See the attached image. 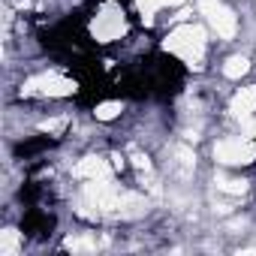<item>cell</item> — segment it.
Segmentation results:
<instances>
[{"instance_id":"obj_10","label":"cell","mask_w":256,"mask_h":256,"mask_svg":"<svg viewBox=\"0 0 256 256\" xmlns=\"http://www.w3.org/2000/svg\"><path fill=\"white\" fill-rule=\"evenodd\" d=\"M214 184H217V190L232 193V196H244L247 193V181H238V178H217Z\"/></svg>"},{"instance_id":"obj_12","label":"cell","mask_w":256,"mask_h":256,"mask_svg":"<svg viewBox=\"0 0 256 256\" xmlns=\"http://www.w3.org/2000/svg\"><path fill=\"white\" fill-rule=\"evenodd\" d=\"M64 247L72 250V253H88V250H96V241L94 238H66Z\"/></svg>"},{"instance_id":"obj_14","label":"cell","mask_w":256,"mask_h":256,"mask_svg":"<svg viewBox=\"0 0 256 256\" xmlns=\"http://www.w3.org/2000/svg\"><path fill=\"white\" fill-rule=\"evenodd\" d=\"M66 124H70V118H52V120H42L40 124V130L42 133H64Z\"/></svg>"},{"instance_id":"obj_2","label":"cell","mask_w":256,"mask_h":256,"mask_svg":"<svg viewBox=\"0 0 256 256\" xmlns=\"http://www.w3.org/2000/svg\"><path fill=\"white\" fill-rule=\"evenodd\" d=\"M199 12L208 18V24L217 30V36L232 40L238 34V18H235V12L223 4V0H199Z\"/></svg>"},{"instance_id":"obj_17","label":"cell","mask_w":256,"mask_h":256,"mask_svg":"<svg viewBox=\"0 0 256 256\" xmlns=\"http://www.w3.org/2000/svg\"><path fill=\"white\" fill-rule=\"evenodd\" d=\"M241 124H244V136H250V139H253V136H256V112H253L250 118H244Z\"/></svg>"},{"instance_id":"obj_15","label":"cell","mask_w":256,"mask_h":256,"mask_svg":"<svg viewBox=\"0 0 256 256\" xmlns=\"http://www.w3.org/2000/svg\"><path fill=\"white\" fill-rule=\"evenodd\" d=\"M130 160H133V166L139 169V172H151V160H148V154H142V151H136V148H130Z\"/></svg>"},{"instance_id":"obj_3","label":"cell","mask_w":256,"mask_h":256,"mask_svg":"<svg viewBox=\"0 0 256 256\" xmlns=\"http://www.w3.org/2000/svg\"><path fill=\"white\" fill-rule=\"evenodd\" d=\"M214 160L226 163V166H247L256 160V145L250 136L244 139H223L214 145Z\"/></svg>"},{"instance_id":"obj_13","label":"cell","mask_w":256,"mask_h":256,"mask_svg":"<svg viewBox=\"0 0 256 256\" xmlns=\"http://www.w3.org/2000/svg\"><path fill=\"white\" fill-rule=\"evenodd\" d=\"M136 6H139V12H142V18L151 24L154 22V12L163 6V0H136Z\"/></svg>"},{"instance_id":"obj_8","label":"cell","mask_w":256,"mask_h":256,"mask_svg":"<svg viewBox=\"0 0 256 256\" xmlns=\"http://www.w3.org/2000/svg\"><path fill=\"white\" fill-rule=\"evenodd\" d=\"M22 247V235L16 229H4L0 232V256H16Z\"/></svg>"},{"instance_id":"obj_6","label":"cell","mask_w":256,"mask_h":256,"mask_svg":"<svg viewBox=\"0 0 256 256\" xmlns=\"http://www.w3.org/2000/svg\"><path fill=\"white\" fill-rule=\"evenodd\" d=\"M114 166H108L102 157H84L72 166V175L82 178V181H96V178H108Z\"/></svg>"},{"instance_id":"obj_4","label":"cell","mask_w":256,"mask_h":256,"mask_svg":"<svg viewBox=\"0 0 256 256\" xmlns=\"http://www.w3.org/2000/svg\"><path fill=\"white\" fill-rule=\"evenodd\" d=\"M22 94L24 96H70V94H76V82L72 78H64L58 72H46V76L30 78L22 88Z\"/></svg>"},{"instance_id":"obj_5","label":"cell","mask_w":256,"mask_h":256,"mask_svg":"<svg viewBox=\"0 0 256 256\" xmlns=\"http://www.w3.org/2000/svg\"><path fill=\"white\" fill-rule=\"evenodd\" d=\"M126 30V22H124V12L118 10V6H102L100 10V16L94 18V24H90V34L100 40V42H112V40H118L120 34Z\"/></svg>"},{"instance_id":"obj_16","label":"cell","mask_w":256,"mask_h":256,"mask_svg":"<svg viewBox=\"0 0 256 256\" xmlns=\"http://www.w3.org/2000/svg\"><path fill=\"white\" fill-rule=\"evenodd\" d=\"M178 160H181L184 172H187V169H193V163H196V157H193V151H190L187 145H178Z\"/></svg>"},{"instance_id":"obj_9","label":"cell","mask_w":256,"mask_h":256,"mask_svg":"<svg viewBox=\"0 0 256 256\" xmlns=\"http://www.w3.org/2000/svg\"><path fill=\"white\" fill-rule=\"evenodd\" d=\"M247 70H250V60H247V58H229L226 66H223V76H226V78H241Z\"/></svg>"},{"instance_id":"obj_1","label":"cell","mask_w":256,"mask_h":256,"mask_svg":"<svg viewBox=\"0 0 256 256\" xmlns=\"http://www.w3.org/2000/svg\"><path fill=\"white\" fill-rule=\"evenodd\" d=\"M163 48L178 54L190 70H202V60H205V30L199 24H181V28H175L166 36Z\"/></svg>"},{"instance_id":"obj_11","label":"cell","mask_w":256,"mask_h":256,"mask_svg":"<svg viewBox=\"0 0 256 256\" xmlns=\"http://www.w3.org/2000/svg\"><path fill=\"white\" fill-rule=\"evenodd\" d=\"M94 114H96V120H112V118H118L120 114V102H100L96 108H94Z\"/></svg>"},{"instance_id":"obj_18","label":"cell","mask_w":256,"mask_h":256,"mask_svg":"<svg viewBox=\"0 0 256 256\" xmlns=\"http://www.w3.org/2000/svg\"><path fill=\"white\" fill-rule=\"evenodd\" d=\"M178 4H184V0H163V6H178Z\"/></svg>"},{"instance_id":"obj_7","label":"cell","mask_w":256,"mask_h":256,"mask_svg":"<svg viewBox=\"0 0 256 256\" xmlns=\"http://www.w3.org/2000/svg\"><path fill=\"white\" fill-rule=\"evenodd\" d=\"M232 114L238 118V120H244V118H250L253 112H256V84L253 88H241L235 96H232Z\"/></svg>"}]
</instances>
